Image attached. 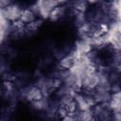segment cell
I'll return each mask as SVG.
<instances>
[{"label": "cell", "mask_w": 121, "mask_h": 121, "mask_svg": "<svg viewBox=\"0 0 121 121\" xmlns=\"http://www.w3.org/2000/svg\"><path fill=\"white\" fill-rule=\"evenodd\" d=\"M38 19H39V14L37 10H35L33 8L30 7H24L19 21L23 23L25 26H28L36 23Z\"/></svg>", "instance_id": "3957f363"}, {"label": "cell", "mask_w": 121, "mask_h": 121, "mask_svg": "<svg viewBox=\"0 0 121 121\" xmlns=\"http://www.w3.org/2000/svg\"><path fill=\"white\" fill-rule=\"evenodd\" d=\"M23 8L24 7L19 5L18 3L9 2L6 7H4L2 9L3 16L9 23H13V22L19 21Z\"/></svg>", "instance_id": "7a4b0ae2"}, {"label": "cell", "mask_w": 121, "mask_h": 121, "mask_svg": "<svg viewBox=\"0 0 121 121\" xmlns=\"http://www.w3.org/2000/svg\"><path fill=\"white\" fill-rule=\"evenodd\" d=\"M75 117L78 121H95V117H94L92 109L79 110L77 112V114L75 115Z\"/></svg>", "instance_id": "5b68a950"}, {"label": "cell", "mask_w": 121, "mask_h": 121, "mask_svg": "<svg viewBox=\"0 0 121 121\" xmlns=\"http://www.w3.org/2000/svg\"><path fill=\"white\" fill-rule=\"evenodd\" d=\"M75 64H76V59L74 55L69 53L61 56L58 62V65L60 71H70V69L73 68Z\"/></svg>", "instance_id": "277c9868"}, {"label": "cell", "mask_w": 121, "mask_h": 121, "mask_svg": "<svg viewBox=\"0 0 121 121\" xmlns=\"http://www.w3.org/2000/svg\"><path fill=\"white\" fill-rule=\"evenodd\" d=\"M59 121H78L77 119H76V117L75 116H71V115H66V116H64V117H62V118H60Z\"/></svg>", "instance_id": "8992f818"}, {"label": "cell", "mask_w": 121, "mask_h": 121, "mask_svg": "<svg viewBox=\"0 0 121 121\" xmlns=\"http://www.w3.org/2000/svg\"><path fill=\"white\" fill-rule=\"evenodd\" d=\"M24 97L30 104H34V103L40 102L42 100H44L45 95H44L43 89L38 84H32V85L27 86L25 89Z\"/></svg>", "instance_id": "6da1fadb"}]
</instances>
